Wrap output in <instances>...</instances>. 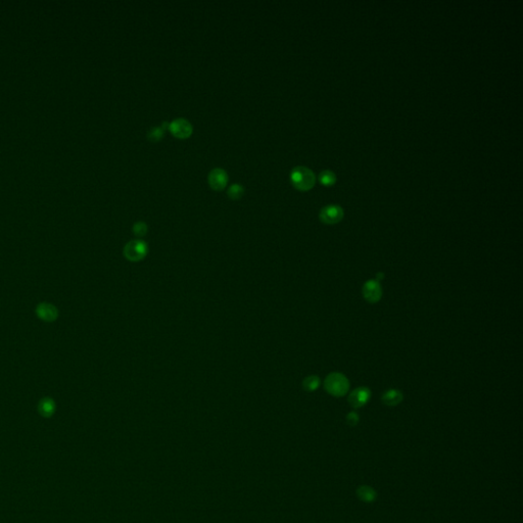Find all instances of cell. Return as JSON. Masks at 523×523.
<instances>
[{
  "label": "cell",
  "mask_w": 523,
  "mask_h": 523,
  "mask_svg": "<svg viewBox=\"0 0 523 523\" xmlns=\"http://www.w3.org/2000/svg\"><path fill=\"white\" fill-rule=\"evenodd\" d=\"M291 181L297 190L308 191L315 185L316 177L309 168L298 166L292 169L291 173Z\"/></svg>",
  "instance_id": "1"
},
{
  "label": "cell",
  "mask_w": 523,
  "mask_h": 523,
  "mask_svg": "<svg viewBox=\"0 0 523 523\" xmlns=\"http://www.w3.org/2000/svg\"><path fill=\"white\" fill-rule=\"evenodd\" d=\"M324 387L327 392L333 397L341 398L345 396L349 389V382L348 378L338 372H333L326 377Z\"/></svg>",
  "instance_id": "2"
},
{
  "label": "cell",
  "mask_w": 523,
  "mask_h": 523,
  "mask_svg": "<svg viewBox=\"0 0 523 523\" xmlns=\"http://www.w3.org/2000/svg\"><path fill=\"white\" fill-rule=\"evenodd\" d=\"M345 212L344 208L336 204H329L322 207L319 213V218L322 223L326 225H334L337 224L344 219Z\"/></svg>",
  "instance_id": "3"
},
{
  "label": "cell",
  "mask_w": 523,
  "mask_h": 523,
  "mask_svg": "<svg viewBox=\"0 0 523 523\" xmlns=\"http://www.w3.org/2000/svg\"><path fill=\"white\" fill-rule=\"evenodd\" d=\"M147 254V245L142 240H132L128 242L124 248V255L127 260L137 262L142 260Z\"/></svg>",
  "instance_id": "4"
},
{
  "label": "cell",
  "mask_w": 523,
  "mask_h": 523,
  "mask_svg": "<svg viewBox=\"0 0 523 523\" xmlns=\"http://www.w3.org/2000/svg\"><path fill=\"white\" fill-rule=\"evenodd\" d=\"M169 130L171 131V133L175 137L179 139H185L192 134L193 127L186 119L179 117V119H176L169 124Z\"/></svg>",
  "instance_id": "5"
},
{
  "label": "cell",
  "mask_w": 523,
  "mask_h": 523,
  "mask_svg": "<svg viewBox=\"0 0 523 523\" xmlns=\"http://www.w3.org/2000/svg\"><path fill=\"white\" fill-rule=\"evenodd\" d=\"M362 292L364 298L371 304L378 303L382 296L381 285L376 279H371L366 282L363 286Z\"/></svg>",
  "instance_id": "6"
},
{
  "label": "cell",
  "mask_w": 523,
  "mask_h": 523,
  "mask_svg": "<svg viewBox=\"0 0 523 523\" xmlns=\"http://www.w3.org/2000/svg\"><path fill=\"white\" fill-rule=\"evenodd\" d=\"M35 313L39 319L46 323L55 322L58 318V309L55 305L46 302L38 304Z\"/></svg>",
  "instance_id": "7"
},
{
  "label": "cell",
  "mask_w": 523,
  "mask_h": 523,
  "mask_svg": "<svg viewBox=\"0 0 523 523\" xmlns=\"http://www.w3.org/2000/svg\"><path fill=\"white\" fill-rule=\"evenodd\" d=\"M371 398V391L367 387H358L350 392L349 403L352 408L359 409L364 407Z\"/></svg>",
  "instance_id": "8"
},
{
  "label": "cell",
  "mask_w": 523,
  "mask_h": 523,
  "mask_svg": "<svg viewBox=\"0 0 523 523\" xmlns=\"http://www.w3.org/2000/svg\"><path fill=\"white\" fill-rule=\"evenodd\" d=\"M207 181L214 190H223L228 183V174L225 170L216 168L208 174Z\"/></svg>",
  "instance_id": "9"
},
{
  "label": "cell",
  "mask_w": 523,
  "mask_h": 523,
  "mask_svg": "<svg viewBox=\"0 0 523 523\" xmlns=\"http://www.w3.org/2000/svg\"><path fill=\"white\" fill-rule=\"evenodd\" d=\"M56 410H57V404L54 399L46 397L39 402L38 411L43 417H46V418L51 417L55 414Z\"/></svg>",
  "instance_id": "10"
},
{
  "label": "cell",
  "mask_w": 523,
  "mask_h": 523,
  "mask_svg": "<svg viewBox=\"0 0 523 523\" xmlns=\"http://www.w3.org/2000/svg\"><path fill=\"white\" fill-rule=\"evenodd\" d=\"M403 401V394L398 389H390L382 396V402L386 406H397Z\"/></svg>",
  "instance_id": "11"
},
{
  "label": "cell",
  "mask_w": 523,
  "mask_h": 523,
  "mask_svg": "<svg viewBox=\"0 0 523 523\" xmlns=\"http://www.w3.org/2000/svg\"><path fill=\"white\" fill-rule=\"evenodd\" d=\"M357 494L359 496V499L363 502H366V503H370V502H373L376 496H377V494L376 492L370 488V487H367V486H363V487H360L357 491Z\"/></svg>",
  "instance_id": "12"
},
{
  "label": "cell",
  "mask_w": 523,
  "mask_h": 523,
  "mask_svg": "<svg viewBox=\"0 0 523 523\" xmlns=\"http://www.w3.org/2000/svg\"><path fill=\"white\" fill-rule=\"evenodd\" d=\"M319 181L324 186H332L336 182V176L330 170H325L320 173Z\"/></svg>",
  "instance_id": "13"
},
{
  "label": "cell",
  "mask_w": 523,
  "mask_h": 523,
  "mask_svg": "<svg viewBox=\"0 0 523 523\" xmlns=\"http://www.w3.org/2000/svg\"><path fill=\"white\" fill-rule=\"evenodd\" d=\"M320 385V378L318 376L312 375L305 378L303 382V386L307 391H314L316 390Z\"/></svg>",
  "instance_id": "14"
},
{
  "label": "cell",
  "mask_w": 523,
  "mask_h": 523,
  "mask_svg": "<svg viewBox=\"0 0 523 523\" xmlns=\"http://www.w3.org/2000/svg\"><path fill=\"white\" fill-rule=\"evenodd\" d=\"M244 193V188L242 185L239 184H233L229 187L227 194L231 200H239L242 198Z\"/></svg>",
  "instance_id": "15"
},
{
  "label": "cell",
  "mask_w": 523,
  "mask_h": 523,
  "mask_svg": "<svg viewBox=\"0 0 523 523\" xmlns=\"http://www.w3.org/2000/svg\"><path fill=\"white\" fill-rule=\"evenodd\" d=\"M147 137L150 141H154V142L162 140V138L164 137V129L160 127L152 128L148 132Z\"/></svg>",
  "instance_id": "16"
},
{
  "label": "cell",
  "mask_w": 523,
  "mask_h": 523,
  "mask_svg": "<svg viewBox=\"0 0 523 523\" xmlns=\"http://www.w3.org/2000/svg\"><path fill=\"white\" fill-rule=\"evenodd\" d=\"M133 231L137 236H143V235H145L147 232V226L145 222H137L136 224H134Z\"/></svg>",
  "instance_id": "17"
},
{
  "label": "cell",
  "mask_w": 523,
  "mask_h": 523,
  "mask_svg": "<svg viewBox=\"0 0 523 523\" xmlns=\"http://www.w3.org/2000/svg\"><path fill=\"white\" fill-rule=\"evenodd\" d=\"M347 422L350 426H356L359 422V415L356 412H350L347 416Z\"/></svg>",
  "instance_id": "18"
}]
</instances>
